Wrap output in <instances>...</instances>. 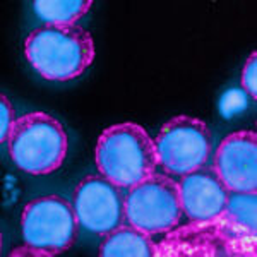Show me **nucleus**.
<instances>
[{
	"label": "nucleus",
	"instance_id": "nucleus-1",
	"mask_svg": "<svg viewBox=\"0 0 257 257\" xmlns=\"http://www.w3.org/2000/svg\"><path fill=\"white\" fill-rule=\"evenodd\" d=\"M24 53L45 79L70 81L93 64L94 41L77 24H43L30 33Z\"/></svg>",
	"mask_w": 257,
	"mask_h": 257
},
{
	"label": "nucleus",
	"instance_id": "nucleus-2",
	"mask_svg": "<svg viewBox=\"0 0 257 257\" xmlns=\"http://www.w3.org/2000/svg\"><path fill=\"white\" fill-rule=\"evenodd\" d=\"M94 155L99 173L118 187H134L151 177L158 167L155 141L132 122L105 128Z\"/></svg>",
	"mask_w": 257,
	"mask_h": 257
},
{
	"label": "nucleus",
	"instance_id": "nucleus-3",
	"mask_svg": "<svg viewBox=\"0 0 257 257\" xmlns=\"http://www.w3.org/2000/svg\"><path fill=\"white\" fill-rule=\"evenodd\" d=\"M7 146L19 170L31 175H48L64 163L67 134L64 125L52 115L33 111L14 122Z\"/></svg>",
	"mask_w": 257,
	"mask_h": 257
},
{
	"label": "nucleus",
	"instance_id": "nucleus-4",
	"mask_svg": "<svg viewBox=\"0 0 257 257\" xmlns=\"http://www.w3.org/2000/svg\"><path fill=\"white\" fill-rule=\"evenodd\" d=\"M21 228L24 247L14 250L12 255H59L74 245L79 221L69 201L45 196L24 208Z\"/></svg>",
	"mask_w": 257,
	"mask_h": 257
},
{
	"label": "nucleus",
	"instance_id": "nucleus-5",
	"mask_svg": "<svg viewBox=\"0 0 257 257\" xmlns=\"http://www.w3.org/2000/svg\"><path fill=\"white\" fill-rule=\"evenodd\" d=\"M182 214L178 182L161 173L128 189L125 196V221L146 233H163L178 225Z\"/></svg>",
	"mask_w": 257,
	"mask_h": 257
},
{
	"label": "nucleus",
	"instance_id": "nucleus-6",
	"mask_svg": "<svg viewBox=\"0 0 257 257\" xmlns=\"http://www.w3.org/2000/svg\"><path fill=\"white\" fill-rule=\"evenodd\" d=\"M158 165L175 175L204 167L213 151V136L202 120L178 115L168 120L155 141Z\"/></svg>",
	"mask_w": 257,
	"mask_h": 257
},
{
	"label": "nucleus",
	"instance_id": "nucleus-7",
	"mask_svg": "<svg viewBox=\"0 0 257 257\" xmlns=\"http://www.w3.org/2000/svg\"><path fill=\"white\" fill-rule=\"evenodd\" d=\"M72 206L79 226L91 233L105 237L125 225V194L103 175L84 178L77 185Z\"/></svg>",
	"mask_w": 257,
	"mask_h": 257
},
{
	"label": "nucleus",
	"instance_id": "nucleus-8",
	"mask_svg": "<svg viewBox=\"0 0 257 257\" xmlns=\"http://www.w3.org/2000/svg\"><path fill=\"white\" fill-rule=\"evenodd\" d=\"M214 170L230 192H257V136L233 132L214 155Z\"/></svg>",
	"mask_w": 257,
	"mask_h": 257
},
{
	"label": "nucleus",
	"instance_id": "nucleus-9",
	"mask_svg": "<svg viewBox=\"0 0 257 257\" xmlns=\"http://www.w3.org/2000/svg\"><path fill=\"white\" fill-rule=\"evenodd\" d=\"M180 187L182 213L194 223H208L225 211L230 190L223 184L214 167H199L182 175Z\"/></svg>",
	"mask_w": 257,
	"mask_h": 257
},
{
	"label": "nucleus",
	"instance_id": "nucleus-10",
	"mask_svg": "<svg viewBox=\"0 0 257 257\" xmlns=\"http://www.w3.org/2000/svg\"><path fill=\"white\" fill-rule=\"evenodd\" d=\"M155 254L156 247L149 233L132 225H123L105 235L99 245L101 257H151Z\"/></svg>",
	"mask_w": 257,
	"mask_h": 257
},
{
	"label": "nucleus",
	"instance_id": "nucleus-11",
	"mask_svg": "<svg viewBox=\"0 0 257 257\" xmlns=\"http://www.w3.org/2000/svg\"><path fill=\"white\" fill-rule=\"evenodd\" d=\"M91 0H36L33 9L45 24H76L86 14Z\"/></svg>",
	"mask_w": 257,
	"mask_h": 257
},
{
	"label": "nucleus",
	"instance_id": "nucleus-12",
	"mask_svg": "<svg viewBox=\"0 0 257 257\" xmlns=\"http://www.w3.org/2000/svg\"><path fill=\"white\" fill-rule=\"evenodd\" d=\"M219 216H225L228 221L245 228L252 237L257 231V192H230L228 201Z\"/></svg>",
	"mask_w": 257,
	"mask_h": 257
},
{
	"label": "nucleus",
	"instance_id": "nucleus-13",
	"mask_svg": "<svg viewBox=\"0 0 257 257\" xmlns=\"http://www.w3.org/2000/svg\"><path fill=\"white\" fill-rule=\"evenodd\" d=\"M247 106V98L245 93L242 89H230L225 93V96L221 98V105H219V110H221L223 117H231V115L238 113Z\"/></svg>",
	"mask_w": 257,
	"mask_h": 257
},
{
	"label": "nucleus",
	"instance_id": "nucleus-14",
	"mask_svg": "<svg viewBox=\"0 0 257 257\" xmlns=\"http://www.w3.org/2000/svg\"><path fill=\"white\" fill-rule=\"evenodd\" d=\"M242 88L248 96H252V99H257V53L255 52H252V55L248 57V60L243 65Z\"/></svg>",
	"mask_w": 257,
	"mask_h": 257
},
{
	"label": "nucleus",
	"instance_id": "nucleus-15",
	"mask_svg": "<svg viewBox=\"0 0 257 257\" xmlns=\"http://www.w3.org/2000/svg\"><path fill=\"white\" fill-rule=\"evenodd\" d=\"M0 110H2V128H0V139L2 143H7L11 136V131L14 127V122L18 118L14 117V110H12V105L9 101V98L6 94L0 96Z\"/></svg>",
	"mask_w": 257,
	"mask_h": 257
}]
</instances>
